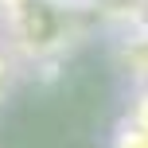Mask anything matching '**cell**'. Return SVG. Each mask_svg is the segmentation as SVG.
<instances>
[{"label":"cell","mask_w":148,"mask_h":148,"mask_svg":"<svg viewBox=\"0 0 148 148\" xmlns=\"http://www.w3.org/2000/svg\"><path fill=\"white\" fill-rule=\"evenodd\" d=\"M12 86H16V62H12V55L0 47V101L12 94Z\"/></svg>","instance_id":"6da1fadb"},{"label":"cell","mask_w":148,"mask_h":148,"mask_svg":"<svg viewBox=\"0 0 148 148\" xmlns=\"http://www.w3.org/2000/svg\"><path fill=\"white\" fill-rule=\"evenodd\" d=\"M113 148H148V133H140V129H121Z\"/></svg>","instance_id":"7a4b0ae2"}]
</instances>
